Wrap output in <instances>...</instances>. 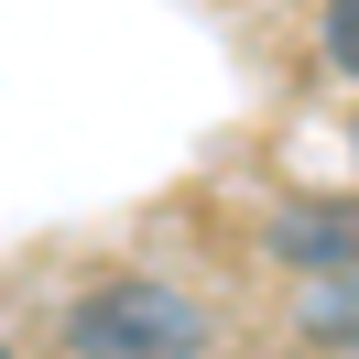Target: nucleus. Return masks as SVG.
I'll return each mask as SVG.
<instances>
[{"label":"nucleus","mask_w":359,"mask_h":359,"mask_svg":"<svg viewBox=\"0 0 359 359\" xmlns=\"http://www.w3.org/2000/svg\"><path fill=\"white\" fill-rule=\"evenodd\" d=\"M66 348L76 359H185V348H207V316L175 283H98L66 316Z\"/></svg>","instance_id":"nucleus-1"},{"label":"nucleus","mask_w":359,"mask_h":359,"mask_svg":"<svg viewBox=\"0 0 359 359\" xmlns=\"http://www.w3.org/2000/svg\"><path fill=\"white\" fill-rule=\"evenodd\" d=\"M272 250H283L294 272H359V207H283L272 218Z\"/></svg>","instance_id":"nucleus-2"},{"label":"nucleus","mask_w":359,"mask_h":359,"mask_svg":"<svg viewBox=\"0 0 359 359\" xmlns=\"http://www.w3.org/2000/svg\"><path fill=\"white\" fill-rule=\"evenodd\" d=\"M305 327L316 337H359V272H327V283L305 294Z\"/></svg>","instance_id":"nucleus-3"},{"label":"nucleus","mask_w":359,"mask_h":359,"mask_svg":"<svg viewBox=\"0 0 359 359\" xmlns=\"http://www.w3.org/2000/svg\"><path fill=\"white\" fill-rule=\"evenodd\" d=\"M327 55L359 76V0H327Z\"/></svg>","instance_id":"nucleus-4"},{"label":"nucleus","mask_w":359,"mask_h":359,"mask_svg":"<svg viewBox=\"0 0 359 359\" xmlns=\"http://www.w3.org/2000/svg\"><path fill=\"white\" fill-rule=\"evenodd\" d=\"M348 153H359V131H348Z\"/></svg>","instance_id":"nucleus-5"}]
</instances>
